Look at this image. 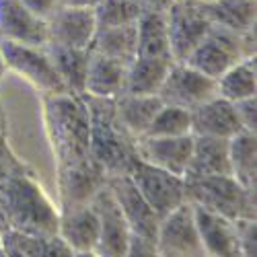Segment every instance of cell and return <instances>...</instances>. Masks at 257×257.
Here are the masks:
<instances>
[{
	"label": "cell",
	"mask_w": 257,
	"mask_h": 257,
	"mask_svg": "<svg viewBox=\"0 0 257 257\" xmlns=\"http://www.w3.org/2000/svg\"><path fill=\"white\" fill-rule=\"evenodd\" d=\"M60 212L41 187L23 173H11L0 185V230L58 234Z\"/></svg>",
	"instance_id": "6da1fadb"
},
{
	"label": "cell",
	"mask_w": 257,
	"mask_h": 257,
	"mask_svg": "<svg viewBox=\"0 0 257 257\" xmlns=\"http://www.w3.org/2000/svg\"><path fill=\"white\" fill-rule=\"evenodd\" d=\"M87 107L91 127V157L101 167L105 177L127 175L136 157L134 138L123 130L115 113V101L78 95Z\"/></svg>",
	"instance_id": "7a4b0ae2"
},
{
	"label": "cell",
	"mask_w": 257,
	"mask_h": 257,
	"mask_svg": "<svg viewBox=\"0 0 257 257\" xmlns=\"http://www.w3.org/2000/svg\"><path fill=\"white\" fill-rule=\"evenodd\" d=\"M56 151L62 161V171L93 161L89 113L82 99L76 95L52 97L48 105Z\"/></svg>",
	"instance_id": "3957f363"
},
{
	"label": "cell",
	"mask_w": 257,
	"mask_h": 257,
	"mask_svg": "<svg viewBox=\"0 0 257 257\" xmlns=\"http://www.w3.org/2000/svg\"><path fill=\"white\" fill-rule=\"evenodd\" d=\"M255 56V29L247 33H232L228 29L212 25L206 37L196 46L183 64L200 74L218 80L230 66L245 58Z\"/></svg>",
	"instance_id": "277c9868"
},
{
	"label": "cell",
	"mask_w": 257,
	"mask_h": 257,
	"mask_svg": "<svg viewBox=\"0 0 257 257\" xmlns=\"http://www.w3.org/2000/svg\"><path fill=\"white\" fill-rule=\"evenodd\" d=\"M185 198L191 206L232 222L255 220V191L245 189L232 177L185 179Z\"/></svg>",
	"instance_id": "5b68a950"
},
{
	"label": "cell",
	"mask_w": 257,
	"mask_h": 257,
	"mask_svg": "<svg viewBox=\"0 0 257 257\" xmlns=\"http://www.w3.org/2000/svg\"><path fill=\"white\" fill-rule=\"evenodd\" d=\"M127 175H130L136 189L140 191V196L155 210L159 218H165L169 212H173L175 208H179L187 202L183 177H175L163 169L142 163L136 157L130 165Z\"/></svg>",
	"instance_id": "8992f818"
},
{
	"label": "cell",
	"mask_w": 257,
	"mask_h": 257,
	"mask_svg": "<svg viewBox=\"0 0 257 257\" xmlns=\"http://www.w3.org/2000/svg\"><path fill=\"white\" fill-rule=\"evenodd\" d=\"M165 19L173 62H185L212 27L200 3L194 0H173L165 11Z\"/></svg>",
	"instance_id": "52a82bcc"
},
{
	"label": "cell",
	"mask_w": 257,
	"mask_h": 257,
	"mask_svg": "<svg viewBox=\"0 0 257 257\" xmlns=\"http://www.w3.org/2000/svg\"><path fill=\"white\" fill-rule=\"evenodd\" d=\"M155 247L159 257H206L189 202L161 218Z\"/></svg>",
	"instance_id": "ba28073f"
},
{
	"label": "cell",
	"mask_w": 257,
	"mask_h": 257,
	"mask_svg": "<svg viewBox=\"0 0 257 257\" xmlns=\"http://www.w3.org/2000/svg\"><path fill=\"white\" fill-rule=\"evenodd\" d=\"M7 68L17 70L27 80H31L35 87L44 89L52 97L58 95H70L66 84L62 82L52 58L48 56L46 48H33L23 44H13V41H0Z\"/></svg>",
	"instance_id": "9c48e42d"
},
{
	"label": "cell",
	"mask_w": 257,
	"mask_h": 257,
	"mask_svg": "<svg viewBox=\"0 0 257 257\" xmlns=\"http://www.w3.org/2000/svg\"><path fill=\"white\" fill-rule=\"evenodd\" d=\"M216 97V80H212L198 70L189 68L183 62H173L167 78L159 91L163 105H173L181 109L194 111L206 101Z\"/></svg>",
	"instance_id": "30bf717a"
},
{
	"label": "cell",
	"mask_w": 257,
	"mask_h": 257,
	"mask_svg": "<svg viewBox=\"0 0 257 257\" xmlns=\"http://www.w3.org/2000/svg\"><path fill=\"white\" fill-rule=\"evenodd\" d=\"M48 44L68 50H89L97 33L95 11L80 7H60L48 21Z\"/></svg>",
	"instance_id": "8fae6325"
},
{
	"label": "cell",
	"mask_w": 257,
	"mask_h": 257,
	"mask_svg": "<svg viewBox=\"0 0 257 257\" xmlns=\"http://www.w3.org/2000/svg\"><path fill=\"white\" fill-rule=\"evenodd\" d=\"M91 202L99 214V243L95 251L101 257H123L132 241V230L127 226L113 194L107 187V181Z\"/></svg>",
	"instance_id": "7c38bea8"
},
{
	"label": "cell",
	"mask_w": 257,
	"mask_h": 257,
	"mask_svg": "<svg viewBox=\"0 0 257 257\" xmlns=\"http://www.w3.org/2000/svg\"><path fill=\"white\" fill-rule=\"evenodd\" d=\"M107 187L113 194L123 218L130 226L134 237L153 241L157 239V230L161 224V218L155 214V210L146 204V200L140 196L130 175H115L107 179Z\"/></svg>",
	"instance_id": "4fadbf2b"
},
{
	"label": "cell",
	"mask_w": 257,
	"mask_h": 257,
	"mask_svg": "<svg viewBox=\"0 0 257 257\" xmlns=\"http://www.w3.org/2000/svg\"><path fill=\"white\" fill-rule=\"evenodd\" d=\"M191 151H194V136L191 134L175 138L140 136L134 140L136 159L157 169H163L175 177H185Z\"/></svg>",
	"instance_id": "5bb4252c"
},
{
	"label": "cell",
	"mask_w": 257,
	"mask_h": 257,
	"mask_svg": "<svg viewBox=\"0 0 257 257\" xmlns=\"http://www.w3.org/2000/svg\"><path fill=\"white\" fill-rule=\"evenodd\" d=\"M0 41L46 48L48 23L27 11L19 0H0Z\"/></svg>",
	"instance_id": "9a60e30c"
},
{
	"label": "cell",
	"mask_w": 257,
	"mask_h": 257,
	"mask_svg": "<svg viewBox=\"0 0 257 257\" xmlns=\"http://www.w3.org/2000/svg\"><path fill=\"white\" fill-rule=\"evenodd\" d=\"M58 237L72 253L95 251L99 243V214L93 202L64 206L60 212Z\"/></svg>",
	"instance_id": "2e32d148"
},
{
	"label": "cell",
	"mask_w": 257,
	"mask_h": 257,
	"mask_svg": "<svg viewBox=\"0 0 257 257\" xmlns=\"http://www.w3.org/2000/svg\"><path fill=\"white\" fill-rule=\"evenodd\" d=\"M191 208H194V218L206 257H241L237 222L222 218L218 214H212L198 206Z\"/></svg>",
	"instance_id": "e0dca14e"
},
{
	"label": "cell",
	"mask_w": 257,
	"mask_h": 257,
	"mask_svg": "<svg viewBox=\"0 0 257 257\" xmlns=\"http://www.w3.org/2000/svg\"><path fill=\"white\" fill-rule=\"evenodd\" d=\"M243 132L230 101L214 97L191 111V136H208L230 140Z\"/></svg>",
	"instance_id": "ac0fdd59"
},
{
	"label": "cell",
	"mask_w": 257,
	"mask_h": 257,
	"mask_svg": "<svg viewBox=\"0 0 257 257\" xmlns=\"http://www.w3.org/2000/svg\"><path fill=\"white\" fill-rule=\"evenodd\" d=\"M125 76H127L125 64L91 52L87 78H84V95L115 101L125 91Z\"/></svg>",
	"instance_id": "d6986e66"
},
{
	"label": "cell",
	"mask_w": 257,
	"mask_h": 257,
	"mask_svg": "<svg viewBox=\"0 0 257 257\" xmlns=\"http://www.w3.org/2000/svg\"><path fill=\"white\" fill-rule=\"evenodd\" d=\"M204 177H230L228 140L194 136V151H191L189 167L183 179Z\"/></svg>",
	"instance_id": "ffe728a7"
},
{
	"label": "cell",
	"mask_w": 257,
	"mask_h": 257,
	"mask_svg": "<svg viewBox=\"0 0 257 257\" xmlns=\"http://www.w3.org/2000/svg\"><path fill=\"white\" fill-rule=\"evenodd\" d=\"M0 245L7 257H74L70 247L58 234H25L17 230L0 232Z\"/></svg>",
	"instance_id": "44dd1931"
},
{
	"label": "cell",
	"mask_w": 257,
	"mask_h": 257,
	"mask_svg": "<svg viewBox=\"0 0 257 257\" xmlns=\"http://www.w3.org/2000/svg\"><path fill=\"white\" fill-rule=\"evenodd\" d=\"M212 25L232 33H247L255 29V0H206L200 3Z\"/></svg>",
	"instance_id": "7402d4cb"
},
{
	"label": "cell",
	"mask_w": 257,
	"mask_h": 257,
	"mask_svg": "<svg viewBox=\"0 0 257 257\" xmlns=\"http://www.w3.org/2000/svg\"><path fill=\"white\" fill-rule=\"evenodd\" d=\"M136 54L140 58H159L173 62L165 13L140 15V19L136 21Z\"/></svg>",
	"instance_id": "603a6c76"
},
{
	"label": "cell",
	"mask_w": 257,
	"mask_h": 257,
	"mask_svg": "<svg viewBox=\"0 0 257 257\" xmlns=\"http://www.w3.org/2000/svg\"><path fill=\"white\" fill-rule=\"evenodd\" d=\"M163 101L159 95L153 97H134V95H121L115 99V113L123 130L130 134L134 140L144 136L151 127L153 119L161 111Z\"/></svg>",
	"instance_id": "cb8c5ba5"
},
{
	"label": "cell",
	"mask_w": 257,
	"mask_h": 257,
	"mask_svg": "<svg viewBox=\"0 0 257 257\" xmlns=\"http://www.w3.org/2000/svg\"><path fill=\"white\" fill-rule=\"evenodd\" d=\"M171 64L173 62L159 60V58H140L138 56L130 66H127L123 95H134V97L159 95Z\"/></svg>",
	"instance_id": "d4e9b609"
},
{
	"label": "cell",
	"mask_w": 257,
	"mask_h": 257,
	"mask_svg": "<svg viewBox=\"0 0 257 257\" xmlns=\"http://www.w3.org/2000/svg\"><path fill=\"white\" fill-rule=\"evenodd\" d=\"M257 140L251 132H239L228 140L230 177L249 191H255L257 179Z\"/></svg>",
	"instance_id": "484cf974"
},
{
	"label": "cell",
	"mask_w": 257,
	"mask_h": 257,
	"mask_svg": "<svg viewBox=\"0 0 257 257\" xmlns=\"http://www.w3.org/2000/svg\"><path fill=\"white\" fill-rule=\"evenodd\" d=\"M89 52L117 60L125 64V66H130L138 56L136 54V23L97 31L91 41Z\"/></svg>",
	"instance_id": "4316f807"
},
{
	"label": "cell",
	"mask_w": 257,
	"mask_h": 257,
	"mask_svg": "<svg viewBox=\"0 0 257 257\" xmlns=\"http://www.w3.org/2000/svg\"><path fill=\"white\" fill-rule=\"evenodd\" d=\"M48 56L52 58L54 66L66 84L70 95H84V78H87V66H89V50H68V48H56L46 46Z\"/></svg>",
	"instance_id": "83f0119b"
},
{
	"label": "cell",
	"mask_w": 257,
	"mask_h": 257,
	"mask_svg": "<svg viewBox=\"0 0 257 257\" xmlns=\"http://www.w3.org/2000/svg\"><path fill=\"white\" fill-rule=\"evenodd\" d=\"M216 97L230 103L255 97V56L237 62L216 80Z\"/></svg>",
	"instance_id": "f1b7e54d"
},
{
	"label": "cell",
	"mask_w": 257,
	"mask_h": 257,
	"mask_svg": "<svg viewBox=\"0 0 257 257\" xmlns=\"http://www.w3.org/2000/svg\"><path fill=\"white\" fill-rule=\"evenodd\" d=\"M93 11L97 31L132 25L142 15L140 7H136L132 0H99V5Z\"/></svg>",
	"instance_id": "f546056e"
},
{
	"label": "cell",
	"mask_w": 257,
	"mask_h": 257,
	"mask_svg": "<svg viewBox=\"0 0 257 257\" xmlns=\"http://www.w3.org/2000/svg\"><path fill=\"white\" fill-rule=\"evenodd\" d=\"M187 134H191V111L181 109V107H173V105H163L144 136L175 138V136H187Z\"/></svg>",
	"instance_id": "4dcf8cb0"
},
{
	"label": "cell",
	"mask_w": 257,
	"mask_h": 257,
	"mask_svg": "<svg viewBox=\"0 0 257 257\" xmlns=\"http://www.w3.org/2000/svg\"><path fill=\"white\" fill-rule=\"evenodd\" d=\"M232 107H234V113H237V119L243 127V132L255 134V130H257V101H255V97L234 101Z\"/></svg>",
	"instance_id": "1f68e13d"
},
{
	"label": "cell",
	"mask_w": 257,
	"mask_h": 257,
	"mask_svg": "<svg viewBox=\"0 0 257 257\" xmlns=\"http://www.w3.org/2000/svg\"><path fill=\"white\" fill-rule=\"evenodd\" d=\"M237 226H239L241 257H255L257 255V241H255L257 224H255V220H239Z\"/></svg>",
	"instance_id": "d6a6232c"
},
{
	"label": "cell",
	"mask_w": 257,
	"mask_h": 257,
	"mask_svg": "<svg viewBox=\"0 0 257 257\" xmlns=\"http://www.w3.org/2000/svg\"><path fill=\"white\" fill-rule=\"evenodd\" d=\"M19 3L23 5L27 11H31L35 17L44 19V21H48L62 7L60 0H19Z\"/></svg>",
	"instance_id": "836d02e7"
},
{
	"label": "cell",
	"mask_w": 257,
	"mask_h": 257,
	"mask_svg": "<svg viewBox=\"0 0 257 257\" xmlns=\"http://www.w3.org/2000/svg\"><path fill=\"white\" fill-rule=\"evenodd\" d=\"M123 257H159V253L153 241H146V239H140L132 234V241L127 245Z\"/></svg>",
	"instance_id": "e575fe53"
},
{
	"label": "cell",
	"mask_w": 257,
	"mask_h": 257,
	"mask_svg": "<svg viewBox=\"0 0 257 257\" xmlns=\"http://www.w3.org/2000/svg\"><path fill=\"white\" fill-rule=\"evenodd\" d=\"M142 13H165L173 0H132Z\"/></svg>",
	"instance_id": "d590c367"
},
{
	"label": "cell",
	"mask_w": 257,
	"mask_h": 257,
	"mask_svg": "<svg viewBox=\"0 0 257 257\" xmlns=\"http://www.w3.org/2000/svg\"><path fill=\"white\" fill-rule=\"evenodd\" d=\"M62 7H80V9H95L99 0H60Z\"/></svg>",
	"instance_id": "8d00e7d4"
},
{
	"label": "cell",
	"mask_w": 257,
	"mask_h": 257,
	"mask_svg": "<svg viewBox=\"0 0 257 257\" xmlns=\"http://www.w3.org/2000/svg\"><path fill=\"white\" fill-rule=\"evenodd\" d=\"M13 173V171L9 169V165H7V159H5V155H3V151H0V185H3V181L9 177Z\"/></svg>",
	"instance_id": "74e56055"
},
{
	"label": "cell",
	"mask_w": 257,
	"mask_h": 257,
	"mask_svg": "<svg viewBox=\"0 0 257 257\" xmlns=\"http://www.w3.org/2000/svg\"><path fill=\"white\" fill-rule=\"evenodd\" d=\"M74 257H101L97 251H80V253H74Z\"/></svg>",
	"instance_id": "f35d334b"
},
{
	"label": "cell",
	"mask_w": 257,
	"mask_h": 257,
	"mask_svg": "<svg viewBox=\"0 0 257 257\" xmlns=\"http://www.w3.org/2000/svg\"><path fill=\"white\" fill-rule=\"evenodd\" d=\"M5 70H7V62H5L3 50H0V78H3V76H5Z\"/></svg>",
	"instance_id": "ab89813d"
},
{
	"label": "cell",
	"mask_w": 257,
	"mask_h": 257,
	"mask_svg": "<svg viewBox=\"0 0 257 257\" xmlns=\"http://www.w3.org/2000/svg\"><path fill=\"white\" fill-rule=\"evenodd\" d=\"M0 257H7V253H5V249H3V245H0Z\"/></svg>",
	"instance_id": "60d3db41"
},
{
	"label": "cell",
	"mask_w": 257,
	"mask_h": 257,
	"mask_svg": "<svg viewBox=\"0 0 257 257\" xmlns=\"http://www.w3.org/2000/svg\"><path fill=\"white\" fill-rule=\"evenodd\" d=\"M194 3H206V0H194Z\"/></svg>",
	"instance_id": "b9f144b4"
},
{
	"label": "cell",
	"mask_w": 257,
	"mask_h": 257,
	"mask_svg": "<svg viewBox=\"0 0 257 257\" xmlns=\"http://www.w3.org/2000/svg\"><path fill=\"white\" fill-rule=\"evenodd\" d=\"M0 232H3V230H0Z\"/></svg>",
	"instance_id": "7bdbcfd3"
}]
</instances>
